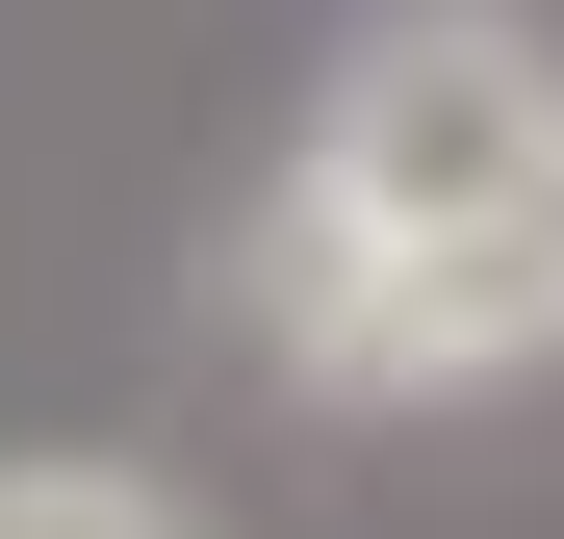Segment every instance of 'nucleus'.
Listing matches in <instances>:
<instances>
[{"label": "nucleus", "instance_id": "obj_1", "mask_svg": "<svg viewBox=\"0 0 564 539\" xmlns=\"http://www.w3.org/2000/svg\"><path fill=\"white\" fill-rule=\"evenodd\" d=\"M231 334L308 411H462L564 359V52L513 0H386L231 231Z\"/></svg>", "mask_w": 564, "mask_h": 539}, {"label": "nucleus", "instance_id": "obj_2", "mask_svg": "<svg viewBox=\"0 0 564 539\" xmlns=\"http://www.w3.org/2000/svg\"><path fill=\"white\" fill-rule=\"evenodd\" d=\"M0 539H206L154 463H104V436H26V463H0Z\"/></svg>", "mask_w": 564, "mask_h": 539}]
</instances>
